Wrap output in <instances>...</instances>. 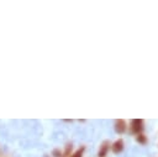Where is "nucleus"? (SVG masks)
Here are the masks:
<instances>
[{
  "label": "nucleus",
  "mask_w": 158,
  "mask_h": 157,
  "mask_svg": "<svg viewBox=\"0 0 158 157\" xmlns=\"http://www.w3.org/2000/svg\"><path fill=\"white\" fill-rule=\"evenodd\" d=\"M124 148V141L122 140H117L114 145H113V152L114 154H120Z\"/></svg>",
  "instance_id": "obj_2"
},
{
  "label": "nucleus",
  "mask_w": 158,
  "mask_h": 157,
  "mask_svg": "<svg viewBox=\"0 0 158 157\" xmlns=\"http://www.w3.org/2000/svg\"><path fill=\"white\" fill-rule=\"evenodd\" d=\"M109 148H110V143L107 142V141H105V142H104L103 145H101L100 151H99V157H104V156H105Z\"/></svg>",
  "instance_id": "obj_4"
},
{
  "label": "nucleus",
  "mask_w": 158,
  "mask_h": 157,
  "mask_svg": "<svg viewBox=\"0 0 158 157\" xmlns=\"http://www.w3.org/2000/svg\"><path fill=\"white\" fill-rule=\"evenodd\" d=\"M137 141H138L140 143H146L147 139H146V136H144V135H138V136H137Z\"/></svg>",
  "instance_id": "obj_5"
},
{
  "label": "nucleus",
  "mask_w": 158,
  "mask_h": 157,
  "mask_svg": "<svg viewBox=\"0 0 158 157\" xmlns=\"http://www.w3.org/2000/svg\"><path fill=\"white\" fill-rule=\"evenodd\" d=\"M132 130H134L135 133H138V131L142 130V120H140V119L132 120Z\"/></svg>",
  "instance_id": "obj_3"
},
{
  "label": "nucleus",
  "mask_w": 158,
  "mask_h": 157,
  "mask_svg": "<svg viewBox=\"0 0 158 157\" xmlns=\"http://www.w3.org/2000/svg\"><path fill=\"white\" fill-rule=\"evenodd\" d=\"M53 154L56 155V157H61V154H59V151H57V150H56L55 152H53Z\"/></svg>",
  "instance_id": "obj_7"
},
{
  "label": "nucleus",
  "mask_w": 158,
  "mask_h": 157,
  "mask_svg": "<svg viewBox=\"0 0 158 157\" xmlns=\"http://www.w3.org/2000/svg\"><path fill=\"white\" fill-rule=\"evenodd\" d=\"M83 151H84V147H82L80 150H78L76 154H74V156L73 157H82V154H83Z\"/></svg>",
  "instance_id": "obj_6"
},
{
  "label": "nucleus",
  "mask_w": 158,
  "mask_h": 157,
  "mask_svg": "<svg viewBox=\"0 0 158 157\" xmlns=\"http://www.w3.org/2000/svg\"><path fill=\"white\" fill-rule=\"evenodd\" d=\"M115 130H116V133H119V134H122L125 130H126V124H125L124 120H116L115 122Z\"/></svg>",
  "instance_id": "obj_1"
}]
</instances>
